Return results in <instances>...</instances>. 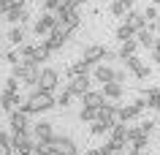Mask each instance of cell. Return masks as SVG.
<instances>
[{
  "mask_svg": "<svg viewBox=\"0 0 160 155\" xmlns=\"http://www.w3.org/2000/svg\"><path fill=\"white\" fill-rule=\"evenodd\" d=\"M0 155H14V147H11V136L6 131H0Z\"/></svg>",
  "mask_w": 160,
  "mask_h": 155,
  "instance_id": "29",
  "label": "cell"
},
{
  "mask_svg": "<svg viewBox=\"0 0 160 155\" xmlns=\"http://www.w3.org/2000/svg\"><path fill=\"white\" fill-rule=\"evenodd\" d=\"M41 41L46 44V46H49L52 52H60V49H62V46H65V41H68V38H65V35H60L57 30H52V33L46 35V38H41Z\"/></svg>",
  "mask_w": 160,
  "mask_h": 155,
  "instance_id": "22",
  "label": "cell"
},
{
  "mask_svg": "<svg viewBox=\"0 0 160 155\" xmlns=\"http://www.w3.org/2000/svg\"><path fill=\"white\" fill-rule=\"evenodd\" d=\"M82 101H84V106H95V109H101L103 103H106V95H103V90H90V93L82 95Z\"/></svg>",
  "mask_w": 160,
  "mask_h": 155,
  "instance_id": "20",
  "label": "cell"
},
{
  "mask_svg": "<svg viewBox=\"0 0 160 155\" xmlns=\"http://www.w3.org/2000/svg\"><path fill=\"white\" fill-rule=\"evenodd\" d=\"M62 3H65V0H43V8L49 11V14H57Z\"/></svg>",
  "mask_w": 160,
  "mask_h": 155,
  "instance_id": "33",
  "label": "cell"
},
{
  "mask_svg": "<svg viewBox=\"0 0 160 155\" xmlns=\"http://www.w3.org/2000/svg\"><path fill=\"white\" fill-rule=\"evenodd\" d=\"M149 106H147V98H136L133 103H125V106H119V112H117V122H133L138 120L144 112H147Z\"/></svg>",
  "mask_w": 160,
  "mask_h": 155,
  "instance_id": "2",
  "label": "cell"
},
{
  "mask_svg": "<svg viewBox=\"0 0 160 155\" xmlns=\"http://www.w3.org/2000/svg\"><path fill=\"white\" fill-rule=\"evenodd\" d=\"M54 106H57V98H54L52 93H46V90H41V87H35V90H30V95L19 103L17 109H25V112L33 117V114L49 112V109H54Z\"/></svg>",
  "mask_w": 160,
  "mask_h": 155,
  "instance_id": "1",
  "label": "cell"
},
{
  "mask_svg": "<svg viewBox=\"0 0 160 155\" xmlns=\"http://www.w3.org/2000/svg\"><path fill=\"white\" fill-rule=\"evenodd\" d=\"M84 3H87V0H84Z\"/></svg>",
  "mask_w": 160,
  "mask_h": 155,
  "instance_id": "50",
  "label": "cell"
},
{
  "mask_svg": "<svg viewBox=\"0 0 160 155\" xmlns=\"http://www.w3.org/2000/svg\"><path fill=\"white\" fill-rule=\"evenodd\" d=\"M125 79H128L125 71H117V74H114V82H119V85H125Z\"/></svg>",
  "mask_w": 160,
  "mask_h": 155,
  "instance_id": "38",
  "label": "cell"
},
{
  "mask_svg": "<svg viewBox=\"0 0 160 155\" xmlns=\"http://www.w3.org/2000/svg\"><path fill=\"white\" fill-rule=\"evenodd\" d=\"M125 22H128L130 27H133L136 33H138V30H144V27L149 25V22H147V17H144V11H138V8H130V11H128Z\"/></svg>",
  "mask_w": 160,
  "mask_h": 155,
  "instance_id": "16",
  "label": "cell"
},
{
  "mask_svg": "<svg viewBox=\"0 0 160 155\" xmlns=\"http://www.w3.org/2000/svg\"><path fill=\"white\" fill-rule=\"evenodd\" d=\"M109 131H111V125H109V122H103V120L90 122V133H92V136H106Z\"/></svg>",
  "mask_w": 160,
  "mask_h": 155,
  "instance_id": "27",
  "label": "cell"
},
{
  "mask_svg": "<svg viewBox=\"0 0 160 155\" xmlns=\"http://www.w3.org/2000/svg\"><path fill=\"white\" fill-rule=\"evenodd\" d=\"M35 3H43V0H35Z\"/></svg>",
  "mask_w": 160,
  "mask_h": 155,
  "instance_id": "47",
  "label": "cell"
},
{
  "mask_svg": "<svg viewBox=\"0 0 160 155\" xmlns=\"http://www.w3.org/2000/svg\"><path fill=\"white\" fill-rule=\"evenodd\" d=\"M52 54H54V52H52L49 46H46V44L41 41L38 46H33V52H30V57H27V60H30V63H38V65H41L43 60H49Z\"/></svg>",
  "mask_w": 160,
  "mask_h": 155,
  "instance_id": "18",
  "label": "cell"
},
{
  "mask_svg": "<svg viewBox=\"0 0 160 155\" xmlns=\"http://www.w3.org/2000/svg\"><path fill=\"white\" fill-rule=\"evenodd\" d=\"M119 3H122V6H125L128 11H130V8H136V0H119Z\"/></svg>",
  "mask_w": 160,
  "mask_h": 155,
  "instance_id": "39",
  "label": "cell"
},
{
  "mask_svg": "<svg viewBox=\"0 0 160 155\" xmlns=\"http://www.w3.org/2000/svg\"><path fill=\"white\" fill-rule=\"evenodd\" d=\"M65 87H68L73 95H79V98H82L84 93H90V90H92V76H90V74L73 76V79H68V85H65Z\"/></svg>",
  "mask_w": 160,
  "mask_h": 155,
  "instance_id": "7",
  "label": "cell"
},
{
  "mask_svg": "<svg viewBox=\"0 0 160 155\" xmlns=\"http://www.w3.org/2000/svg\"><path fill=\"white\" fill-rule=\"evenodd\" d=\"M141 95L147 98V106L158 112V106H160V90H158V87H144V90H141Z\"/></svg>",
  "mask_w": 160,
  "mask_h": 155,
  "instance_id": "23",
  "label": "cell"
},
{
  "mask_svg": "<svg viewBox=\"0 0 160 155\" xmlns=\"http://www.w3.org/2000/svg\"><path fill=\"white\" fill-rule=\"evenodd\" d=\"M155 25H158V35H160V19H158V22H155Z\"/></svg>",
  "mask_w": 160,
  "mask_h": 155,
  "instance_id": "44",
  "label": "cell"
},
{
  "mask_svg": "<svg viewBox=\"0 0 160 155\" xmlns=\"http://www.w3.org/2000/svg\"><path fill=\"white\" fill-rule=\"evenodd\" d=\"M125 155H141V150H128Z\"/></svg>",
  "mask_w": 160,
  "mask_h": 155,
  "instance_id": "42",
  "label": "cell"
},
{
  "mask_svg": "<svg viewBox=\"0 0 160 155\" xmlns=\"http://www.w3.org/2000/svg\"><path fill=\"white\" fill-rule=\"evenodd\" d=\"M3 17H6V22H8V25H25L27 19H30V11H27L25 6H11Z\"/></svg>",
  "mask_w": 160,
  "mask_h": 155,
  "instance_id": "12",
  "label": "cell"
},
{
  "mask_svg": "<svg viewBox=\"0 0 160 155\" xmlns=\"http://www.w3.org/2000/svg\"><path fill=\"white\" fill-rule=\"evenodd\" d=\"M0 60H3V54H0Z\"/></svg>",
  "mask_w": 160,
  "mask_h": 155,
  "instance_id": "49",
  "label": "cell"
},
{
  "mask_svg": "<svg viewBox=\"0 0 160 155\" xmlns=\"http://www.w3.org/2000/svg\"><path fill=\"white\" fill-rule=\"evenodd\" d=\"M14 155H22V152H14Z\"/></svg>",
  "mask_w": 160,
  "mask_h": 155,
  "instance_id": "48",
  "label": "cell"
},
{
  "mask_svg": "<svg viewBox=\"0 0 160 155\" xmlns=\"http://www.w3.org/2000/svg\"><path fill=\"white\" fill-rule=\"evenodd\" d=\"M22 101H25V98H19V93H11V90L0 93V106H3L6 112H14V109H17Z\"/></svg>",
  "mask_w": 160,
  "mask_h": 155,
  "instance_id": "17",
  "label": "cell"
},
{
  "mask_svg": "<svg viewBox=\"0 0 160 155\" xmlns=\"http://www.w3.org/2000/svg\"><path fill=\"white\" fill-rule=\"evenodd\" d=\"M3 19H6V17H3V11H0V25H3Z\"/></svg>",
  "mask_w": 160,
  "mask_h": 155,
  "instance_id": "45",
  "label": "cell"
},
{
  "mask_svg": "<svg viewBox=\"0 0 160 155\" xmlns=\"http://www.w3.org/2000/svg\"><path fill=\"white\" fill-rule=\"evenodd\" d=\"M149 3H152V6H160V0H149Z\"/></svg>",
  "mask_w": 160,
  "mask_h": 155,
  "instance_id": "43",
  "label": "cell"
},
{
  "mask_svg": "<svg viewBox=\"0 0 160 155\" xmlns=\"http://www.w3.org/2000/svg\"><path fill=\"white\" fill-rule=\"evenodd\" d=\"M158 19H160V17H158Z\"/></svg>",
  "mask_w": 160,
  "mask_h": 155,
  "instance_id": "51",
  "label": "cell"
},
{
  "mask_svg": "<svg viewBox=\"0 0 160 155\" xmlns=\"http://www.w3.org/2000/svg\"><path fill=\"white\" fill-rule=\"evenodd\" d=\"M82 57H84L87 63L98 65V63H103V57H106V46H103V44H87L84 49H82Z\"/></svg>",
  "mask_w": 160,
  "mask_h": 155,
  "instance_id": "11",
  "label": "cell"
},
{
  "mask_svg": "<svg viewBox=\"0 0 160 155\" xmlns=\"http://www.w3.org/2000/svg\"><path fill=\"white\" fill-rule=\"evenodd\" d=\"M128 133H130V128H128V122H114V128H111V139H119V142H128Z\"/></svg>",
  "mask_w": 160,
  "mask_h": 155,
  "instance_id": "26",
  "label": "cell"
},
{
  "mask_svg": "<svg viewBox=\"0 0 160 155\" xmlns=\"http://www.w3.org/2000/svg\"><path fill=\"white\" fill-rule=\"evenodd\" d=\"M117 112H119V103H114V101H106L98 109V120H103V122H109L111 128H114V122H117Z\"/></svg>",
  "mask_w": 160,
  "mask_h": 155,
  "instance_id": "13",
  "label": "cell"
},
{
  "mask_svg": "<svg viewBox=\"0 0 160 155\" xmlns=\"http://www.w3.org/2000/svg\"><path fill=\"white\" fill-rule=\"evenodd\" d=\"M149 60H152V63H158V65H160V44H155V46L149 49Z\"/></svg>",
  "mask_w": 160,
  "mask_h": 155,
  "instance_id": "37",
  "label": "cell"
},
{
  "mask_svg": "<svg viewBox=\"0 0 160 155\" xmlns=\"http://www.w3.org/2000/svg\"><path fill=\"white\" fill-rule=\"evenodd\" d=\"M27 0H11V6H25Z\"/></svg>",
  "mask_w": 160,
  "mask_h": 155,
  "instance_id": "40",
  "label": "cell"
},
{
  "mask_svg": "<svg viewBox=\"0 0 160 155\" xmlns=\"http://www.w3.org/2000/svg\"><path fill=\"white\" fill-rule=\"evenodd\" d=\"M136 41H138V46H144V49H152V46L158 44V25H155V22H149L144 30H138V33H136Z\"/></svg>",
  "mask_w": 160,
  "mask_h": 155,
  "instance_id": "9",
  "label": "cell"
},
{
  "mask_svg": "<svg viewBox=\"0 0 160 155\" xmlns=\"http://www.w3.org/2000/svg\"><path fill=\"white\" fill-rule=\"evenodd\" d=\"M71 98H73V93L65 87V90L57 95V106H60V109H68V106H71Z\"/></svg>",
  "mask_w": 160,
  "mask_h": 155,
  "instance_id": "30",
  "label": "cell"
},
{
  "mask_svg": "<svg viewBox=\"0 0 160 155\" xmlns=\"http://www.w3.org/2000/svg\"><path fill=\"white\" fill-rule=\"evenodd\" d=\"M144 17H147V22H158V17H160V8L149 3V6L144 8Z\"/></svg>",
  "mask_w": 160,
  "mask_h": 155,
  "instance_id": "32",
  "label": "cell"
},
{
  "mask_svg": "<svg viewBox=\"0 0 160 155\" xmlns=\"http://www.w3.org/2000/svg\"><path fill=\"white\" fill-rule=\"evenodd\" d=\"M84 155H101V150H87Z\"/></svg>",
  "mask_w": 160,
  "mask_h": 155,
  "instance_id": "41",
  "label": "cell"
},
{
  "mask_svg": "<svg viewBox=\"0 0 160 155\" xmlns=\"http://www.w3.org/2000/svg\"><path fill=\"white\" fill-rule=\"evenodd\" d=\"M3 60L8 63V65H17V63H22V57H19V52H8V54H6Z\"/></svg>",
  "mask_w": 160,
  "mask_h": 155,
  "instance_id": "36",
  "label": "cell"
},
{
  "mask_svg": "<svg viewBox=\"0 0 160 155\" xmlns=\"http://www.w3.org/2000/svg\"><path fill=\"white\" fill-rule=\"evenodd\" d=\"M138 128H141L147 136H152V131H155V122H152V120H141V122H138Z\"/></svg>",
  "mask_w": 160,
  "mask_h": 155,
  "instance_id": "35",
  "label": "cell"
},
{
  "mask_svg": "<svg viewBox=\"0 0 160 155\" xmlns=\"http://www.w3.org/2000/svg\"><path fill=\"white\" fill-rule=\"evenodd\" d=\"M114 35H117V41L122 44V41H130V38H136V30L128 25V22H122V25L117 27V33H114Z\"/></svg>",
  "mask_w": 160,
  "mask_h": 155,
  "instance_id": "25",
  "label": "cell"
},
{
  "mask_svg": "<svg viewBox=\"0 0 160 155\" xmlns=\"http://www.w3.org/2000/svg\"><path fill=\"white\" fill-rule=\"evenodd\" d=\"M54 122H49V120H38V122H33V136H35V142H46L49 144L52 139H54V128H52Z\"/></svg>",
  "mask_w": 160,
  "mask_h": 155,
  "instance_id": "10",
  "label": "cell"
},
{
  "mask_svg": "<svg viewBox=\"0 0 160 155\" xmlns=\"http://www.w3.org/2000/svg\"><path fill=\"white\" fill-rule=\"evenodd\" d=\"M122 63H125V68L130 71L136 79H149V76H152V68L141 60V57H138V54H130V57H128V60H122Z\"/></svg>",
  "mask_w": 160,
  "mask_h": 155,
  "instance_id": "3",
  "label": "cell"
},
{
  "mask_svg": "<svg viewBox=\"0 0 160 155\" xmlns=\"http://www.w3.org/2000/svg\"><path fill=\"white\" fill-rule=\"evenodd\" d=\"M138 52V41L136 38H130V41H122V46H119V60H128L130 54H136Z\"/></svg>",
  "mask_w": 160,
  "mask_h": 155,
  "instance_id": "24",
  "label": "cell"
},
{
  "mask_svg": "<svg viewBox=\"0 0 160 155\" xmlns=\"http://www.w3.org/2000/svg\"><path fill=\"white\" fill-rule=\"evenodd\" d=\"M19 85H22V82H19L17 76H8V79H6V90H11V93H19Z\"/></svg>",
  "mask_w": 160,
  "mask_h": 155,
  "instance_id": "34",
  "label": "cell"
},
{
  "mask_svg": "<svg viewBox=\"0 0 160 155\" xmlns=\"http://www.w3.org/2000/svg\"><path fill=\"white\" fill-rule=\"evenodd\" d=\"M8 44L11 46H19V44H25V38H27V30H25V25H11V30H8Z\"/></svg>",
  "mask_w": 160,
  "mask_h": 155,
  "instance_id": "21",
  "label": "cell"
},
{
  "mask_svg": "<svg viewBox=\"0 0 160 155\" xmlns=\"http://www.w3.org/2000/svg\"><path fill=\"white\" fill-rule=\"evenodd\" d=\"M49 147L54 150V152H60V155H79V150H76V142L71 136H54L49 142Z\"/></svg>",
  "mask_w": 160,
  "mask_h": 155,
  "instance_id": "8",
  "label": "cell"
},
{
  "mask_svg": "<svg viewBox=\"0 0 160 155\" xmlns=\"http://www.w3.org/2000/svg\"><path fill=\"white\" fill-rule=\"evenodd\" d=\"M54 25H57V14H41V17L35 19V25H33V33L38 35V38H46V35L54 30Z\"/></svg>",
  "mask_w": 160,
  "mask_h": 155,
  "instance_id": "6",
  "label": "cell"
},
{
  "mask_svg": "<svg viewBox=\"0 0 160 155\" xmlns=\"http://www.w3.org/2000/svg\"><path fill=\"white\" fill-rule=\"evenodd\" d=\"M79 120H82V122H95V120H98V109H95V106H82Z\"/></svg>",
  "mask_w": 160,
  "mask_h": 155,
  "instance_id": "28",
  "label": "cell"
},
{
  "mask_svg": "<svg viewBox=\"0 0 160 155\" xmlns=\"http://www.w3.org/2000/svg\"><path fill=\"white\" fill-rule=\"evenodd\" d=\"M11 133H25V131H33V122H30V114L25 109H14L11 112Z\"/></svg>",
  "mask_w": 160,
  "mask_h": 155,
  "instance_id": "5",
  "label": "cell"
},
{
  "mask_svg": "<svg viewBox=\"0 0 160 155\" xmlns=\"http://www.w3.org/2000/svg\"><path fill=\"white\" fill-rule=\"evenodd\" d=\"M158 117H160V106H158Z\"/></svg>",
  "mask_w": 160,
  "mask_h": 155,
  "instance_id": "46",
  "label": "cell"
},
{
  "mask_svg": "<svg viewBox=\"0 0 160 155\" xmlns=\"http://www.w3.org/2000/svg\"><path fill=\"white\" fill-rule=\"evenodd\" d=\"M109 11H111V17H122V19L128 17V8L119 3V0H111V8H109Z\"/></svg>",
  "mask_w": 160,
  "mask_h": 155,
  "instance_id": "31",
  "label": "cell"
},
{
  "mask_svg": "<svg viewBox=\"0 0 160 155\" xmlns=\"http://www.w3.org/2000/svg\"><path fill=\"white\" fill-rule=\"evenodd\" d=\"M103 95H106V101H119V98L125 95V85L109 82V85H103Z\"/></svg>",
  "mask_w": 160,
  "mask_h": 155,
  "instance_id": "19",
  "label": "cell"
},
{
  "mask_svg": "<svg viewBox=\"0 0 160 155\" xmlns=\"http://www.w3.org/2000/svg\"><path fill=\"white\" fill-rule=\"evenodd\" d=\"M114 74H117V71L111 68L109 63H98V65L92 68V79H95V82H101V85H109V82H114Z\"/></svg>",
  "mask_w": 160,
  "mask_h": 155,
  "instance_id": "14",
  "label": "cell"
},
{
  "mask_svg": "<svg viewBox=\"0 0 160 155\" xmlns=\"http://www.w3.org/2000/svg\"><path fill=\"white\" fill-rule=\"evenodd\" d=\"M92 63H87L84 57H82V60H76V63H71V65H68V71H65V76L68 79H73V76H82V74H92Z\"/></svg>",
  "mask_w": 160,
  "mask_h": 155,
  "instance_id": "15",
  "label": "cell"
},
{
  "mask_svg": "<svg viewBox=\"0 0 160 155\" xmlns=\"http://www.w3.org/2000/svg\"><path fill=\"white\" fill-rule=\"evenodd\" d=\"M38 87L41 90H46V93H54L60 87V71L57 68H41V76H38Z\"/></svg>",
  "mask_w": 160,
  "mask_h": 155,
  "instance_id": "4",
  "label": "cell"
}]
</instances>
